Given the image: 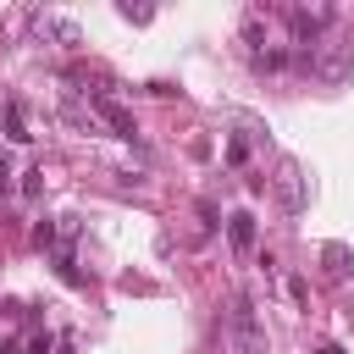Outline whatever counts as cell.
<instances>
[{
  "label": "cell",
  "mask_w": 354,
  "mask_h": 354,
  "mask_svg": "<svg viewBox=\"0 0 354 354\" xmlns=\"http://www.w3.org/2000/svg\"><path fill=\"white\" fill-rule=\"evenodd\" d=\"M227 337H232V354H266V326H260V315H254V299H249V293H232Z\"/></svg>",
  "instance_id": "obj_1"
},
{
  "label": "cell",
  "mask_w": 354,
  "mask_h": 354,
  "mask_svg": "<svg viewBox=\"0 0 354 354\" xmlns=\"http://www.w3.org/2000/svg\"><path fill=\"white\" fill-rule=\"evenodd\" d=\"M304 72H315L321 83H348L354 77V44L348 39H321V44H310V66Z\"/></svg>",
  "instance_id": "obj_2"
},
{
  "label": "cell",
  "mask_w": 354,
  "mask_h": 354,
  "mask_svg": "<svg viewBox=\"0 0 354 354\" xmlns=\"http://www.w3.org/2000/svg\"><path fill=\"white\" fill-rule=\"evenodd\" d=\"M271 194H277V205H282V210H293V216H299V210L310 205V177H304V166H299V160H282V166H277V177H271Z\"/></svg>",
  "instance_id": "obj_3"
},
{
  "label": "cell",
  "mask_w": 354,
  "mask_h": 354,
  "mask_svg": "<svg viewBox=\"0 0 354 354\" xmlns=\"http://www.w3.org/2000/svg\"><path fill=\"white\" fill-rule=\"evenodd\" d=\"M94 116H100V122H105V127H111L116 138H133V133H138L133 111H127V105H122L116 94H94Z\"/></svg>",
  "instance_id": "obj_4"
},
{
  "label": "cell",
  "mask_w": 354,
  "mask_h": 354,
  "mask_svg": "<svg viewBox=\"0 0 354 354\" xmlns=\"http://www.w3.org/2000/svg\"><path fill=\"white\" fill-rule=\"evenodd\" d=\"M33 28H39V39H55L61 50H77L83 44V28L72 17H33Z\"/></svg>",
  "instance_id": "obj_5"
},
{
  "label": "cell",
  "mask_w": 354,
  "mask_h": 354,
  "mask_svg": "<svg viewBox=\"0 0 354 354\" xmlns=\"http://www.w3.org/2000/svg\"><path fill=\"white\" fill-rule=\"evenodd\" d=\"M227 243H232L238 254L254 249V216H249V210H232V216H227Z\"/></svg>",
  "instance_id": "obj_6"
},
{
  "label": "cell",
  "mask_w": 354,
  "mask_h": 354,
  "mask_svg": "<svg viewBox=\"0 0 354 354\" xmlns=\"http://www.w3.org/2000/svg\"><path fill=\"white\" fill-rule=\"evenodd\" d=\"M321 266H326V277H332V282H343V277L354 271V254H348V243H326V249H321Z\"/></svg>",
  "instance_id": "obj_7"
},
{
  "label": "cell",
  "mask_w": 354,
  "mask_h": 354,
  "mask_svg": "<svg viewBox=\"0 0 354 354\" xmlns=\"http://www.w3.org/2000/svg\"><path fill=\"white\" fill-rule=\"evenodd\" d=\"M243 44H249V55L266 50V11H243Z\"/></svg>",
  "instance_id": "obj_8"
},
{
  "label": "cell",
  "mask_w": 354,
  "mask_h": 354,
  "mask_svg": "<svg viewBox=\"0 0 354 354\" xmlns=\"http://www.w3.org/2000/svg\"><path fill=\"white\" fill-rule=\"evenodd\" d=\"M249 61H254V72H282V66H288V50H277V44H266V50H254Z\"/></svg>",
  "instance_id": "obj_9"
},
{
  "label": "cell",
  "mask_w": 354,
  "mask_h": 354,
  "mask_svg": "<svg viewBox=\"0 0 354 354\" xmlns=\"http://www.w3.org/2000/svg\"><path fill=\"white\" fill-rule=\"evenodd\" d=\"M6 133L17 138V144H28L33 133H28V122H22V100H6Z\"/></svg>",
  "instance_id": "obj_10"
},
{
  "label": "cell",
  "mask_w": 354,
  "mask_h": 354,
  "mask_svg": "<svg viewBox=\"0 0 354 354\" xmlns=\"http://www.w3.org/2000/svg\"><path fill=\"white\" fill-rule=\"evenodd\" d=\"M61 116H66L72 127H88V133H94V111H83L77 100H66V105H61Z\"/></svg>",
  "instance_id": "obj_11"
},
{
  "label": "cell",
  "mask_w": 354,
  "mask_h": 354,
  "mask_svg": "<svg viewBox=\"0 0 354 354\" xmlns=\"http://www.w3.org/2000/svg\"><path fill=\"white\" fill-rule=\"evenodd\" d=\"M22 194H28V199H39V194H44V166L22 171Z\"/></svg>",
  "instance_id": "obj_12"
},
{
  "label": "cell",
  "mask_w": 354,
  "mask_h": 354,
  "mask_svg": "<svg viewBox=\"0 0 354 354\" xmlns=\"http://www.w3.org/2000/svg\"><path fill=\"white\" fill-rule=\"evenodd\" d=\"M33 249H55V221H39L33 227Z\"/></svg>",
  "instance_id": "obj_13"
},
{
  "label": "cell",
  "mask_w": 354,
  "mask_h": 354,
  "mask_svg": "<svg viewBox=\"0 0 354 354\" xmlns=\"http://www.w3.org/2000/svg\"><path fill=\"white\" fill-rule=\"evenodd\" d=\"M243 155H249V138H232V144H227V160H232V166H243Z\"/></svg>",
  "instance_id": "obj_14"
},
{
  "label": "cell",
  "mask_w": 354,
  "mask_h": 354,
  "mask_svg": "<svg viewBox=\"0 0 354 354\" xmlns=\"http://www.w3.org/2000/svg\"><path fill=\"white\" fill-rule=\"evenodd\" d=\"M122 17H127V22H149L155 11H149V6H122Z\"/></svg>",
  "instance_id": "obj_15"
},
{
  "label": "cell",
  "mask_w": 354,
  "mask_h": 354,
  "mask_svg": "<svg viewBox=\"0 0 354 354\" xmlns=\"http://www.w3.org/2000/svg\"><path fill=\"white\" fill-rule=\"evenodd\" d=\"M22 354H50V337H44V332H39V337H28V348H22Z\"/></svg>",
  "instance_id": "obj_16"
},
{
  "label": "cell",
  "mask_w": 354,
  "mask_h": 354,
  "mask_svg": "<svg viewBox=\"0 0 354 354\" xmlns=\"http://www.w3.org/2000/svg\"><path fill=\"white\" fill-rule=\"evenodd\" d=\"M0 194H11V160H6V149H0Z\"/></svg>",
  "instance_id": "obj_17"
},
{
  "label": "cell",
  "mask_w": 354,
  "mask_h": 354,
  "mask_svg": "<svg viewBox=\"0 0 354 354\" xmlns=\"http://www.w3.org/2000/svg\"><path fill=\"white\" fill-rule=\"evenodd\" d=\"M321 354H343V348H337V343H321Z\"/></svg>",
  "instance_id": "obj_18"
},
{
  "label": "cell",
  "mask_w": 354,
  "mask_h": 354,
  "mask_svg": "<svg viewBox=\"0 0 354 354\" xmlns=\"http://www.w3.org/2000/svg\"><path fill=\"white\" fill-rule=\"evenodd\" d=\"M0 354H11V348H6V343H0Z\"/></svg>",
  "instance_id": "obj_19"
}]
</instances>
